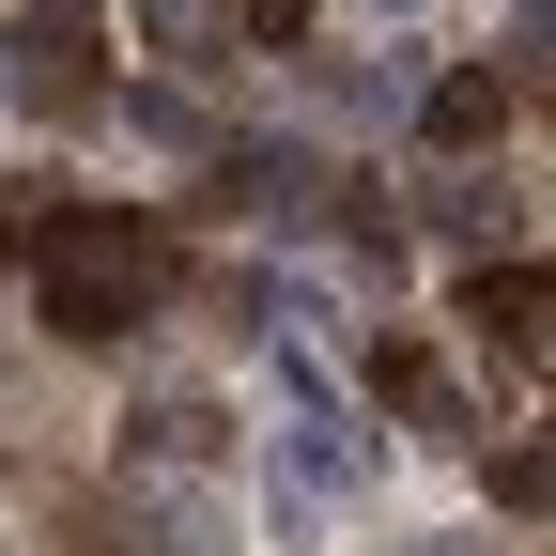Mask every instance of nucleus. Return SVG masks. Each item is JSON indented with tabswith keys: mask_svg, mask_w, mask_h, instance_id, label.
<instances>
[{
	"mask_svg": "<svg viewBox=\"0 0 556 556\" xmlns=\"http://www.w3.org/2000/svg\"><path fill=\"white\" fill-rule=\"evenodd\" d=\"M0 93H16V109H93V31L78 16L16 31V47H0Z\"/></svg>",
	"mask_w": 556,
	"mask_h": 556,
	"instance_id": "1",
	"label": "nucleus"
},
{
	"mask_svg": "<svg viewBox=\"0 0 556 556\" xmlns=\"http://www.w3.org/2000/svg\"><path fill=\"white\" fill-rule=\"evenodd\" d=\"M464 325H479V356L541 371V263H479V278H464Z\"/></svg>",
	"mask_w": 556,
	"mask_h": 556,
	"instance_id": "2",
	"label": "nucleus"
},
{
	"mask_svg": "<svg viewBox=\"0 0 556 556\" xmlns=\"http://www.w3.org/2000/svg\"><path fill=\"white\" fill-rule=\"evenodd\" d=\"M371 402H402L417 433H464V387H448L433 356H417V340H371Z\"/></svg>",
	"mask_w": 556,
	"mask_h": 556,
	"instance_id": "3",
	"label": "nucleus"
},
{
	"mask_svg": "<svg viewBox=\"0 0 556 556\" xmlns=\"http://www.w3.org/2000/svg\"><path fill=\"white\" fill-rule=\"evenodd\" d=\"M417 124H433L448 155H479V139L510 124V93H495V78H433V93H417Z\"/></svg>",
	"mask_w": 556,
	"mask_h": 556,
	"instance_id": "4",
	"label": "nucleus"
},
{
	"mask_svg": "<svg viewBox=\"0 0 556 556\" xmlns=\"http://www.w3.org/2000/svg\"><path fill=\"white\" fill-rule=\"evenodd\" d=\"M139 31H155L170 62H217V47H248V31H232V0H139Z\"/></svg>",
	"mask_w": 556,
	"mask_h": 556,
	"instance_id": "5",
	"label": "nucleus"
},
{
	"mask_svg": "<svg viewBox=\"0 0 556 556\" xmlns=\"http://www.w3.org/2000/svg\"><path fill=\"white\" fill-rule=\"evenodd\" d=\"M139 448H155V464H201V448H217V402H155V417H139Z\"/></svg>",
	"mask_w": 556,
	"mask_h": 556,
	"instance_id": "6",
	"label": "nucleus"
},
{
	"mask_svg": "<svg viewBox=\"0 0 556 556\" xmlns=\"http://www.w3.org/2000/svg\"><path fill=\"white\" fill-rule=\"evenodd\" d=\"M155 556H232V526L217 510H155Z\"/></svg>",
	"mask_w": 556,
	"mask_h": 556,
	"instance_id": "7",
	"label": "nucleus"
},
{
	"mask_svg": "<svg viewBox=\"0 0 556 556\" xmlns=\"http://www.w3.org/2000/svg\"><path fill=\"white\" fill-rule=\"evenodd\" d=\"M232 31H263V47H294V31H309V0H232Z\"/></svg>",
	"mask_w": 556,
	"mask_h": 556,
	"instance_id": "8",
	"label": "nucleus"
},
{
	"mask_svg": "<svg viewBox=\"0 0 556 556\" xmlns=\"http://www.w3.org/2000/svg\"><path fill=\"white\" fill-rule=\"evenodd\" d=\"M433 556H495V541H433Z\"/></svg>",
	"mask_w": 556,
	"mask_h": 556,
	"instance_id": "9",
	"label": "nucleus"
},
{
	"mask_svg": "<svg viewBox=\"0 0 556 556\" xmlns=\"http://www.w3.org/2000/svg\"><path fill=\"white\" fill-rule=\"evenodd\" d=\"M371 16H402V0H371Z\"/></svg>",
	"mask_w": 556,
	"mask_h": 556,
	"instance_id": "10",
	"label": "nucleus"
},
{
	"mask_svg": "<svg viewBox=\"0 0 556 556\" xmlns=\"http://www.w3.org/2000/svg\"><path fill=\"white\" fill-rule=\"evenodd\" d=\"M62 16H78V0H62Z\"/></svg>",
	"mask_w": 556,
	"mask_h": 556,
	"instance_id": "11",
	"label": "nucleus"
}]
</instances>
